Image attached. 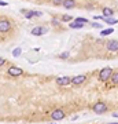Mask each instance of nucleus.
<instances>
[{"instance_id":"10","label":"nucleus","mask_w":118,"mask_h":124,"mask_svg":"<svg viewBox=\"0 0 118 124\" xmlns=\"http://www.w3.org/2000/svg\"><path fill=\"white\" fill-rule=\"evenodd\" d=\"M56 83L59 85H67V84L71 83V79L67 77V76H62V77H58V79H56Z\"/></svg>"},{"instance_id":"4","label":"nucleus","mask_w":118,"mask_h":124,"mask_svg":"<svg viewBox=\"0 0 118 124\" xmlns=\"http://www.w3.org/2000/svg\"><path fill=\"white\" fill-rule=\"evenodd\" d=\"M7 73H8L10 76H13V77H18V76H21L22 73H23V70L18 66H10L8 69H7Z\"/></svg>"},{"instance_id":"11","label":"nucleus","mask_w":118,"mask_h":124,"mask_svg":"<svg viewBox=\"0 0 118 124\" xmlns=\"http://www.w3.org/2000/svg\"><path fill=\"white\" fill-rule=\"evenodd\" d=\"M62 6H63L66 10H71L76 6V0H63Z\"/></svg>"},{"instance_id":"26","label":"nucleus","mask_w":118,"mask_h":124,"mask_svg":"<svg viewBox=\"0 0 118 124\" xmlns=\"http://www.w3.org/2000/svg\"><path fill=\"white\" fill-rule=\"evenodd\" d=\"M113 116H114V117H118V113L115 112V113H113Z\"/></svg>"},{"instance_id":"20","label":"nucleus","mask_w":118,"mask_h":124,"mask_svg":"<svg viewBox=\"0 0 118 124\" xmlns=\"http://www.w3.org/2000/svg\"><path fill=\"white\" fill-rule=\"evenodd\" d=\"M63 0H52V4L54 6H62Z\"/></svg>"},{"instance_id":"2","label":"nucleus","mask_w":118,"mask_h":124,"mask_svg":"<svg viewBox=\"0 0 118 124\" xmlns=\"http://www.w3.org/2000/svg\"><path fill=\"white\" fill-rule=\"evenodd\" d=\"M11 28L13 25L8 19H0V33H7L11 31Z\"/></svg>"},{"instance_id":"16","label":"nucleus","mask_w":118,"mask_h":124,"mask_svg":"<svg viewBox=\"0 0 118 124\" xmlns=\"http://www.w3.org/2000/svg\"><path fill=\"white\" fill-rule=\"evenodd\" d=\"M113 32H114V29H111V28H110V29H104V31H102L100 35L102 36H109V35H111Z\"/></svg>"},{"instance_id":"17","label":"nucleus","mask_w":118,"mask_h":124,"mask_svg":"<svg viewBox=\"0 0 118 124\" xmlns=\"http://www.w3.org/2000/svg\"><path fill=\"white\" fill-rule=\"evenodd\" d=\"M71 21H73L71 15H63L62 17V22H71Z\"/></svg>"},{"instance_id":"21","label":"nucleus","mask_w":118,"mask_h":124,"mask_svg":"<svg viewBox=\"0 0 118 124\" xmlns=\"http://www.w3.org/2000/svg\"><path fill=\"white\" fill-rule=\"evenodd\" d=\"M19 54H21V48H17V50H14L13 55H14V57H17V55H19Z\"/></svg>"},{"instance_id":"12","label":"nucleus","mask_w":118,"mask_h":124,"mask_svg":"<svg viewBox=\"0 0 118 124\" xmlns=\"http://www.w3.org/2000/svg\"><path fill=\"white\" fill-rule=\"evenodd\" d=\"M102 19H103L106 23H109V25H115V23H118V19H115V18H113V17H103Z\"/></svg>"},{"instance_id":"25","label":"nucleus","mask_w":118,"mask_h":124,"mask_svg":"<svg viewBox=\"0 0 118 124\" xmlns=\"http://www.w3.org/2000/svg\"><path fill=\"white\" fill-rule=\"evenodd\" d=\"M92 26L93 28H100V25H99V23H92Z\"/></svg>"},{"instance_id":"19","label":"nucleus","mask_w":118,"mask_h":124,"mask_svg":"<svg viewBox=\"0 0 118 124\" xmlns=\"http://www.w3.org/2000/svg\"><path fill=\"white\" fill-rule=\"evenodd\" d=\"M70 54L69 53H62L61 55H59V58H62V59H66V58H69Z\"/></svg>"},{"instance_id":"5","label":"nucleus","mask_w":118,"mask_h":124,"mask_svg":"<svg viewBox=\"0 0 118 124\" xmlns=\"http://www.w3.org/2000/svg\"><path fill=\"white\" fill-rule=\"evenodd\" d=\"M85 81H87V76L85 75H78V76H74V77L71 79V84L81 85V84H84Z\"/></svg>"},{"instance_id":"9","label":"nucleus","mask_w":118,"mask_h":124,"mask_svg":"<svg viewBox=\"0 0 118 124\" xmlns=\"http://www.w3.org/2000/svg\"><path fill=\"white\" fill-rule=\"evenodd\" d=\"M25 17L28 18V19H32L33 17H40V15H43L41 14V11H35V10H29V11H25Z\"/></svg>"},{"instance_id":"27","label":"nucleus","mask_w":118,"mask_h":124,"mask_svg":"<svg viewBox=\"0 0 118 124\" xmlns=\"http://www.w3.org/2000/svg\"><path fill=\"white\" fill-rule=\"evenodd\" d=\"M110 124H118V123H110Z\"/></svg>"},{"instance_id":"15","label":"nucleus","mask_w":118,"mask_h":124,"mask_svg":"<svg viewBox=\"0 0 118 124\" xmlns=\"http://www.w3.org/2000/svg\"><path fill=\"white\" fill-rule=\"evenodd\" d=\"M110 80H111L113 84H118V72H113V75H111Z\"/></svg>"},{"instance_id":"7","label":"nucleus","mask_w":118,"mask_h":124,"mask_svg":"<svg viewBox=\"0 0 118 124\" xmlns=\"http://www.w3.org/2000/svg\"><path fill=\"white\" fill-rule=\"evenodd\" d=\"M106 48L111 51V53H117L118 51V41L117 40H109L107 44H106Z\"/></svg>"},{"instance_id":"8","label":"nucleus","mask_w":118,"mask_h":124,"mask_svg":"<svg viewBox=\"0 0 118 124\" xmlns=\"http://www.w3.org/2000/svg\"><path fill=\"white\" fill-rule=\"evenodd\" d=\"M44 33H47V28H43V26H35L32 29V35L33 36H41Z\"/></svg>"},{"instance_id":"22","label":"nucleus","mask_w":118,"mask_h":124,"mask_svg":"<svg viewBox=\"0 0 118 124\" xmlns=\"http://www.w3.org/2000/svg\"><path fill=\"white\" fill-rule=\"evenodd\" d=\"M4 63H6V59H4V58H1V57H0V68L3 66Z\"/></svg>"},{"instance_id":"1","label":"nucleus","mask_w":118,"mask_h":124,"mask_svg":"<svg viewBox=\"0 0 118 124\" xmlns=\"http://www.w3.org/2000/svg\"><path fill=\"white\" fill-rule=\"evenodd\" d=\"M111 75H113V69H111V68H104V69H102L100 73H99V80H100V81H107V80H110Z\"/></svg>"},{"instance_id":"14","label":"nucleus","mask_w":118,"mask_h":124,"mask_svg":"<svg viewBox=\"0 0 118 124\" xmlns=\"http://www.w3.org/2000/svg\"><path fill=\"white\" fill-rule=\"evenodd\" d=\"M113 14H114V11L111 8H109V7L103 8V17H111Z\"/></svg>"},{"instance_id":"23","label":"nucleus","mask_w":118,"mask_h":124,"mask_svg":"<svg viewBox=\"0 0 118 124\" xmlns=\"http://www.w3.org/2000/svg\"><path fill=\"white\" fill-rule=\"evenodd\" d=\"M52 25H59V21L58 19H52Z\"/></svg>"},{"instance_id":"24","label":"nucleus","mask_w":118,"mask_h":124,"mask_svg":"<svg viewBox=\"0 0 118 124\" xmlns=\"http://www.w3.org/2000/svg\"><path fill=\"white\" fill-rule=\"evenodd\" d=\"M0 6H1V7H4V6H7V3L3 1V0H0Z\"/></svg>"},{"instance_id":"18","label":"nucleus","mask_w":118,"mask_h":124,"mask_svg":"<svg viewBox=\"0 0 118 124\" xmlns=\"http://www.w3.org/2000/svg\"><path fill=\"white\" fill-rule=\"evenodd\" d=\"M74 21H76V22H81V23H84V25H85V23H88L87 18H76Z\"/></svg>"},{"instance_id":"13","label":"nucleus","mask_w":118,"mask_h":124,"mask_svg":"<svg viewBox=\"0 0 118 124\" xmlns=\"http://www.w3.org/2000/svg\"><path fill=\"white\" fill-rule=\"evenodd\" d=\"M69 28H71V29H81V28H84V23L76 22V21H71V22L69 23Z\"/></svg>"},{"instance_id":"3","label":"nucleus","mask_w":118,"mask_h":124,"mask_svg":"<svg viewBox=\"0 0 118 124\" xmlns=\"http://www.w3.org/2000/svg\"><path fill=\"white\" fill-rule=\"evenodd\" d=\"M93 112H95L96 115H102V113L107 112V105H106L104 102H96V103L93 105Z\"/></svg>"},{"instance_id":"6","label":"nucleus","mask_w":118,"mask_h":124,"mask_svg":"<svg viewBox=\"0 0 118 124\" xmlns=\"http://www.w3.org/2000/svg\"><path fill=\"white\" fill-rule=\"evenodd\" d=\"M51 119L58 121V120H62L65 119V112L62 110V109H55V110L51 113Z\"/></svg>"}]
</instances>
